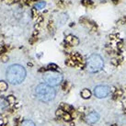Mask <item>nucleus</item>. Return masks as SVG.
Instances as JSON below:
<instances>
[{"label": "nucleus", "mask_w": 126, "mask_h": 126, "mask_svg": "<svg viewBox=\"0 0 126 126\" xmlns=\"http://www.w3.org/2000/svg\"><path fill=\"white\" fill-rule=\"evenodd\" d=\"M26 69L20 65H12L8 68L6 76L8 81L12 85L21 84L26 77Z\"/></svg>", "instance_id": "obj_1"}, {"label": "nucleus", "mask_w": 126, "mask_h": 126, "mask_svg": "<svg viewBox=\"0 0 126 126\" xmlns=\"http://www.w3.org/2000/svg\"><path fill=\"white\" fill-rule=\"evenodd\" d=\"M35 95L39 100L42 102H51L56 96V91L52 87L47 84H40L35 89Z\"/></svg>", "instance_id": "obj_2"}, {"label": "nucleus", "mask_w": 126, "mask_h": 126, "mask_svg": "<svg viewBox=\"0 0 126 126\" xmlns=\"http://www.w3.org/2000/svg\"><path fill=\"white\" fill-rule=\"evenodd\" d=\"M104 67V61L99 54H92L87 60V69L90 73H98Z\"/></svg>", "instance_id": "obj_3"}, {"label": "nucleus", "mask_w": 126, "mask_h": 126, "mask_svg": "<svg viewBox=\"0 0 126 126\" xmlns=\"http://www.w3.org/2000/svg\"><path fill=\"white\" fill-rule=\"evenodd\" d=\"M43 80L45 84L49 85L50 87H57L63 81V75L55 71H49L43 75Z\"/></svg>", "instance_id": "obj_4"}, {"label": "nucleus", "mask_w": 126, "mask_h": 126, "mask_svg": "<svg viewBox=\"0 0 126 126\" xmlns=\"http://www.w3.org/2000/svg\"><path fill=\"white\" fill-rule=\"evenodd\" d=\"M110 92H111L110 87L105 86V85L97 86L96 88L94 89V95H95L98 98H107V97L109 96Z\"/></svg>", "instance_id": "obj_5"}, {"label": "nucleus", "mask_w": 126, "mask_h": 126, "mask_svg": "<svg viewBox=\"0 0 126 126\" xmlns=\"http://www.w3.org/2000/svg\"><path fill=\"white\" fill-rule=\"evenodd\" d=\"M98 120H99V114H98V112H96V111H92V112L89 113V114L86 116V121H87V122H89L90 124H94V123L98 122Z\"/></svg>", "instance_id": "obj_6"}, {"label": "nucleus", "mask_w": 126, "mask_h": 126, "mask_svg": "<svg viewBox=\"0 0 126 126\" xmlns=\"http://www.w3.org/2000/svg\"><path fill=\"white\" fill-rule=\"evenodd\" d=\"M65 41H66V42L74 45V46H76V45H78V43H79L78 39L76 37H75V36H72V35H68V36L65 38Z\"/></svg>", "instance_id": "obj_7"}, {"label": "nucleus", "mask_w": 126, "mask_h": 126, "mask_svg": "<svg viewBox=\"0 0 126 126\" xmlns=\"http://www.w3.org/2000/svg\"><path fill=\"white\" fill-rule=\"evenodd\" d=\"M91 94H92V93H91V91L88 89H83V90L81 91V93H80L81 97L83 98H85V99H88V98H89L91 97Z\"/></svg>", "instance_id": "obj_8"}, {"label": "nucleus", "mask_w": 126, "mask_h": 126, "mask_svg": "<svg viewBox=\"0 0 126 126\" xmlns=\"http://www.w3.org/2000/svg\"><path fill=\"white\" fill-rule=\"evenodd\" d=\"M20 126H35V123L30 120H24L20 122Z\"/></svg>", "instance_id": "obj_9"}, {"label": "nucleus", "mask_w": 126, "mask_h": 126, "mask_svg": "<svg viewBox=\"0 0 126 126\" xmlns=\"http://www.w3.org/2000/svg\"><path fill=\"white\" fill-rule=\"evenodd\" d=\"M45 5H46V3H45L44 1L38 2L37 4L35 5V8H36V9H42V8H44Z\"/></svg>", "instance_id": "obj_10"}, {"label": "nucleus", "mask_w": 126, "mask_h": 126, "mask_svg": "<svg viewBox=\"0 0 126 126\" xmlns=\"http://www.w3.org/2000/svg\"><path fill=\"white\" fill-rule=\"evenodd\" d=\"M8 89V84L5 81H0V91H5Z\"/></svg>", "instance_id": "obj_11"}, {"label": "nucleus", "mask_w": 126, "mask_h": 126, "mask_svg": "<svg viewBox=\"0 0 126 126\" xmlns=\"http://www.w3.org/2000/svg\"><path fill=\"white\" fill-rule=\"evenodd\" d=\"M62 117H63V119H64L65 121H70L71 119H72V116H71L70 113H68V112H65V114H64Z\"/></svg>", "instance_id": "obj_12"}, {"label": "nucleus", "mask_w": 126, "mask_h": 126, "mask_svg": "<svg viewBox=\"0 0 126 126\" xmlns=\"http://www.w3.org/2000/svg\"><path fill=\"white\" fill-rule=\"evenodd\" d=\"M7 100H8V102L9 104H15V101H16V98L14 96H12V95H10V96H8L7 98Z\"/></svg>", "instance_id": "obj_13"}, {"label": "nucleus", "mask_w": 126, "mask_h": 126, "mask_svg": "<svg viewBox=\"0 0 126 126\" xmlns=\"http://www.w3.org/2000/svg\"><path fill=\"white\" fill-rule=\"evenodd\" d=\"M61 109H63L64 111L66 112V111H69V110H71V107L69 105H67V104L62 103L61 104Z\"/></svg>", "instance_id": "obj_14"}, {"label": "nucleus", "mask_w": 126, "mask_h": 126, "mask_svg": "<svg viewBox=\"0 0 126 126\" xmlns=\"http://www.w3.org/2000/svg\"><path fill=\"white\" fill-rule=\"evenodd\" d=\"M65 111H64L63 109H61V108H60V109H58V110L56 111V115H57V116H59V117L60 116L62 117V116L65 114Z\"/></svg>", "instance_id": "obj_15"}, {"label": "nucleus", "mask_w": 126, "mask_h": 126, "mask_svg": "<svg viewBox=\"0 0 126 126\" xmlns=\"http://www.w3.org/2000/svg\"><path fill=\"white\" fill-rule=\"evenodd\" d=\"M2 60H3V62H7V61H8V57H7V56H3V57H2Z\"/></svg>", "instance_id": "obj_16"}, {"label": "nucleus", "mask_w": 126, "mask_h": 126, "mask_svg": "<svg viewBox=\"0 0 126 126\" xmlns=\"http://www.w3.org/2000/svg\"><path fill=\"white\" fill-rule=\"evenodd\" d=\"M70 125H71V126H75V123H73V122H71V123H70Z\"/></svg>", "instance_id": "obj_17"}, {"label": "nucleus", "mask_w": 126, "mask_h": 126, "mask_svg": "<svg viewBox=\"0 0 126 126\" xmlns=\"http://www.w3.org/2000/svg\"><path fill=\"white\" fill-rule=\"evenodd\" d=\"M112 126H117V125H112Z\"/></svg>", "instance_id": "obj_18"}]
</instances>
